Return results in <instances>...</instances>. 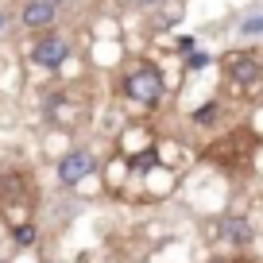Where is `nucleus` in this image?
Masks as SVG:
<instances>
[{"label": "nucleus", "instance_id": "obj_1", "mask_svg": "<svg viewBox=\"0 0 263 263\" xmlns=\"http://www.w3.org/2000/svg\"><path fill=\"white\" fill-rule=\"evenodd\" d=\"M124 93H128L136 105H159V101H163V78H159L155 66H140V70L128 74Z\"/></svg>", "mask_w": 263, "mask_h": 263}, {"label": "nucleus", "instance_id": "obj_2", "mask_svg": "<svg viewBox=\"0 0 263 263\" xmlns=\"http://www.w3.org/2000/svg\"><path fill=\"white\" fill-rule=\"evenodd\" d=\"M66 58H70V47H66V39H58V35H43V39L35 43V50H31V62L43 66V70H58Z\"/></svg>", "mask_w": 263, "mask_h": 263}, {"label": "nucleus", "instance_id": "obj_3", "mask_svg": "<svg viewBox=\"0 0 263 263\" xmlns=\"http://www.w3.org/2000/svg\"><path fill=\"white\" fill-rule=\"evenodd\" d=\"M89 171H93V155L89 151H70V155L58 163V182H62V186H78Z\"/></svg>", "mask_w": 263, "mask_h": 263}, {"label": "nucleus", "instance_id": "obj_4", "mask_svg": "<svg viewBox=\"0 0 263 263\" xmlns=\"http://www.w3.org/2000/svg\"><path fill=\"white\" fill-rule=\"evenodd\" d=\"M58 16V0H27L24 12H20V20H24V27H31V31H43V27H50Z\"/></svg>", "mask_w": 263, "mask_h": 263}, {"label": "nucleus", "instance_id": "obj_5", "mask_svg": "<svg viewBox=\"0 0 263 263\" xmlns=\"http://www.w3.org/2000/svg\"><path fill=\"white\" fill-rule=\"evenodd\" d=\"M229 78L232 82H240V85H248V82H255V78L263 74V58L259 54H229Z\"/></svg>", "mask_w": 263, "mask_h": 263}, {"label": "nucleus", "instance_id": "obj_6", "mask_svg": "<svg viewBox=\"0 0 263 263\" xmlns=\"http://www.w3.org/2000/svg\"><path fill=\"white\" fill-rule=\"evenodd\" d=\"M221 232H224V240H229V244H248V236H252V232H248V224L240 221V217H229V221L221 224Z\"/></svg>", "mask_w": 263, "mask_h": 263}, {"label": "nucleus", "instance_id": "obj_7", "mask_svg": "<svg viewBox=\"0 0 263 263\" xmlns=\"http://www.w3.org/2000/svg\"><path fill=\"white\" fill-rule=\"evenodd\" d=\"M236 35H244V39H255V35H263V8H255V12H248L244 20H240V27H236Z\"/></svg>", "mask_w": 263, "mask_h": 263}, {"label": "nucleus", "instance_id": "obj_8", "mask_svg": "<svg viewBox=\"0 0 263 263\" xmlns=\"http://www.w3.org/2000/svg\"><path fill=\"white\" fill-rule=\"evenodd\" d=\"M4 197H12V201L24 197V178H20V174H4V178H0V201H4Z\"/></svg>", "mask_w": 263, "mask_h": 263}, {"label": "nucleus", "instance_id": "obj_9", "mask_svg": "<svg viewBox=\"0 0 263 263\" xmlns=\"http://www.w3.org/2000/svg\"><path fill=\"white\" fill-rule=\"evenodd\" d=\"M50 116H54L58 124H66V120H74V116H78V108L62 105V101H50Z\"/></svg>", "mask_w": 263, "mask_h": 263}, {"label": "nucleus", "instance_id": "obj_10", "mask_svg": "<svg viewBox=\"0 0 263 263\" xmlns=\"http://www.w3.org/2000/svg\"><path fill=\"white\" fill-rule=\"evenodd\" d=\"M186 66H190V70H205V66H209V54H205V50H194V54L186 58Z\"/></svg>", "mask_w": 263, "mask_h": 263}, {"label": "nucleus", "instance_id": "obj_11", "mask_svg": "<svg viewBox=\"0 0 263 263\" xmlns=\"http://www.w3.org/2000/svg\"><path fill=\"white\" fill-rule=\"evenodd\" d=\"M132 166H136V171H151V166H155V151H143L140 159H132Z\"/></svg>", "mask_w": 263, "mask_h": 263}, {"label": "nucleus", "instance_id": "obj_12", "mask_svg": "<svg viewBox=\"0 0 263 263\" xmlns=\"http://www.w3.org/2000/svg\"><path fill=\"white\" fill-rule=\"evenodd\" d=\"M12 236H16V244H31V240H35V229H31V224H20Z\"/></svg>", "mask_w": 263, "mask_h": 263}, {"label": "nucleus", "instance_id": "obj_13", "mask_svg": "<svg viewBox=\"0 0 263 263\" xmlns=\"http://www.w3.org/2000/svg\"><path fill=\"white\" fill-rule=\"evenodd\" d=\"M213 116H217V105H205L201 112H194V120H197V124H209Z\"/></svg>", "mask_w": 263, "mask_h": 263}, {"label": "nucleus", "instance_id": "obj_14", "mask_svg": "<svg viewBox=\"0 0 263 263\" xmlns=\"http://www.w3.org/2000/svg\"><path fill=\"white\" fill-rule=\"evenodd\" d=\"M140 8H155V4H163V0H136Z\"/></svg>", "mask_w": 263, "mask_h": 263}, {"label": "nucleus", "instance_id": "obj_15", "mask_svg": "<svg viewBox=\"0 0 263 263\" xmlns=\"http://www.w3.org/2000/svg\"><path fill=\"white\" fill-rule=\"evenodd\" d=\"M0 31H4V12H0Z\"/></svg>", "mask_w": 263, "mask_h": 263}]
</instances>
